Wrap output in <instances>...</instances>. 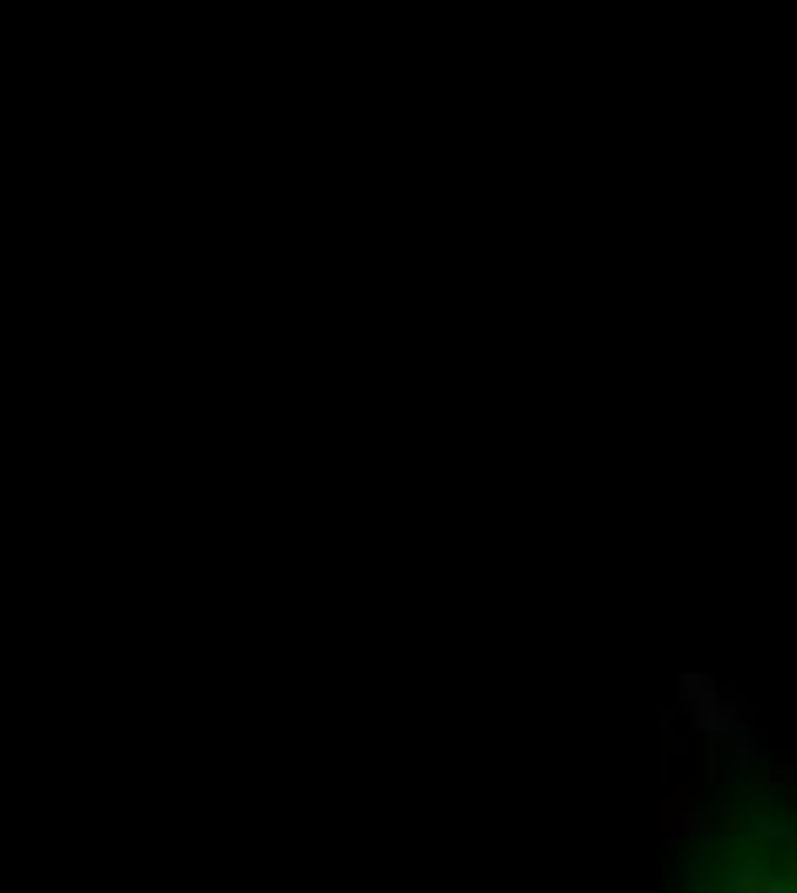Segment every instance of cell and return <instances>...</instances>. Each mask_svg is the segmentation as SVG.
Wrapping results in <instances>:
<instances>
[{
	"instance_id": "1",
	"label": "cell",
	"mask_w": 797,
	"mask_h": 893,
	"mask_svg": "<svg viewBox=\"0 0 797 893\" xmlns=\"http://www.w3.org/2000/svg\"><path fill=\"white\" fill-rule=\"evenodd\" d=\"M680 709L695 715V729H708L715 742H729V750H736V742H749V709H743V701H729L715 681H701V674L680 681Z\"/></svg>"
},
{
	"instance_id": "2",
	"label": "cell",
	"mask_w": 797,
	"mask_h": 893,
	"mask_svg": "<svg viewBox=\"0 0 797 893\" xmlns=\"http://www.w3.org/2000/svg\"><path fill=\"white\" fill-rule=\"evenodd\" d=\"M708 817H701V791L695 784H667V811H660V832H667V845H680L688 832H701Z\"/></svg>"
},
{
	"instance_id": "3",
	"label": "cell",
	"mask_w": 797,
	"mask_h": 893,
	"mask_svg": "<svg viewBox=\"0 0 797 893\" xmlns=\"http://www.w3.org/2000/svg\"><path fill=\"white\" fill-rule=\"evenodd\" d=\"M777 776H784V784H797V756H784V763H777Z\"/></svg>"
}]
</instances>
